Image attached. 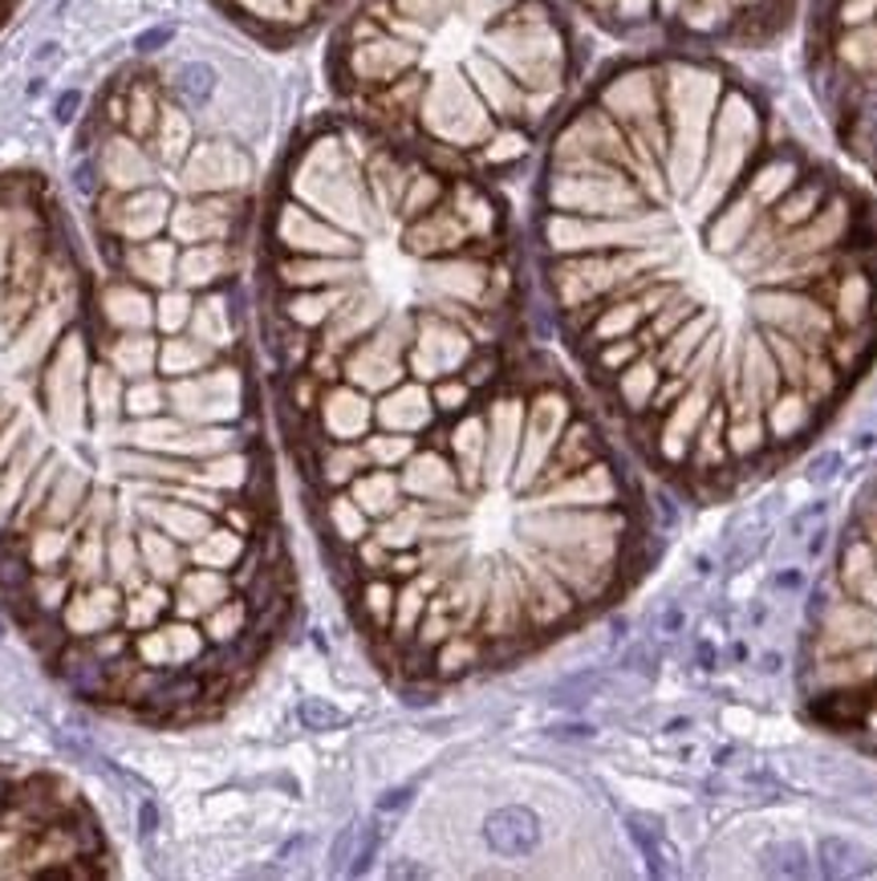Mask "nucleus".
Instances as JSON below:
<instances>
[{
  "instance_id": "1",
  "label": "nucleus",
  "mask_w": 877,
  "mask_h": 881,
  "mask_svg": "<svg viewBox=\"0 0 877 881\" xmlns=\"http://www.w3.org/2000/svg\"><path fill=\"white\" fill-rule=\"evenodd\" d=\"M548 305L682 480L797 447L833 349L877 309V244L833 171L707 49L625 57L545 138L532 215Z\"/></svg>"
},
{
  "instance_id": "2",
  "label": "nucleus",
  "mask_w": 877,
  "mask_h": 881,
  "mask_svg": "<svg viewBox=\"0 0 877 881\" xmlns=\"http://www.w3.org/2000/svg\"><path fill=\"white\" fill-rule=\"evenodd\" d=\"M577 74L557 0H354L330 41L349 114L484 179L545 147Z\"/></svg>"
},
{
  "instance_id": "3",
  "label": "nucleus",
  "mask_w": 877,
  "mask_h": 881,
  "mask_svg": "<svg viewBox=\"0 0 877 881\" xmlns=\"http://www.w3.org/2000/svg\"><path fill=\"white\" fill-rule=\"evenodd\" d=\"M618 37H654L666 49L756 41L780 25L788 0H569Z\"/></svg>"
},
{
  "instance_id": "4",
  "label": "nucleus",
  "mask_w": 877,
  "mask_h": 881,
  "mask_svg": "<svg viewBox=\"0 0 877 881\" xmlns=\"http://www.w3.org/2000/svg\"><path fill=\"white\" fill-rule=\"evenodd\" d=\"M248 399H253V382H248V370L240 366V354L212 361L200 375L167 378V411L196 427L244 423L253 411Z\"/></svg>"
},
{
  "instance_id": "5",
  "label": "nucleus",
  "mask_w": 877,
  "mask_h": 881,
  "mask_svg": "<svg viewBox=\"0 0 877 881\" xmlns=\"http://www.w3.org/2000/svg\"><path fill=\"white\" fill-rule=\"evenodd\" d=\"M212 4L232 25L273 45L306 37L342 9V0H212Z\"/></svg>"
},
{
  "instance_id": "6",
  "label": "nucleus",
  "mask_w": 877,
  "mask_h": 881,
  "mask_svg": "<svg viewBox=\"0 0 877 881\" xmlns=\"http://www.w3.org/2000/svg\"><path fill=\"white\" fill-rule=\"evenodd\" d=\"M208 650H212V646L203 638L200 622H187V617H175V614H167L163 622H155V626L131 634V655L155 670H191V667H200V658L208 655Z\"/></svg>"
},
{
  "instance_id": "7",
  "label": "nucleus",
  "mask_w": 877,
  "mask_h": 881,
  "mask_svg": "<svg viewBox=\"0 0 877 881\" xmlns=\"http://www.w3.org/2000/svg\"><path fill=\"white\" fill-rule=\"evenodd\" d=\"M122 601H126V589L102 577V581H90V586H74V593L57 610V617H62L69 638H93L102 629L122 626Z\"/></svg>"
},
{
  "instance_id": "8",
  "label": "nucleus",
  "mask_w": 877,
  "mask_h": 881,
  "mask_svg": "<svg viewBox=\"0 0 877 881\" xmlns=\"http://www.w3.org/2000/svg\"><path fill=\"white\" fill-rule=\"evenodd\" d=\"M232 593H240L232 573L224 569H208V565H187L179 581L171 586V614L200 622L203 614H212L215 605H224Z\"/></svg>"
},
{
  "instance_id": "9",
  "label": "nucleus",
  "mask_w": 877,
  "mask_h": 881,
  "mask_svg": "<svg viewBox=\"0 0 877 881\" xmlns=\"http://www.w3.org/2000/svg\"><path fill=\"white\" fill-rule=\"evenodd\" d=\"M484 841L500 857H529L541 849V816L524 808V804H508L496 808L484 821Z\"/></svg>"
},
{
  "instance_id": "10",
  "label": "nucleus",
  "mask_w": 877,
  "mask_h": 881,
  "mask_svg": "<svg viewBox=\"0 0 877 881\" xmlns=\"http://www.w3.org/2000/svg\"><path fill=\"white\" fill-rule=\"evenodd\" d=\"M98 358H107L126 382L159 375V334H93Z\"/></svg>"
},
{
  "instance_id": "11",
  "label": "nucleus",
  "mask_w": 877,
  "mask_h": 881,
  "mask_svg": "<svg viewBox=\"0 0 877 881\" xmlns=\"http://www.w3.org/2000/svg\"><path fill=\"white\" fill-rule=\"evenodd\" d=\"M256 553V536L236 533L232 524L215 521L208 533L187 548V561L191 565H208V569H224V573H236L240 565Z\"/></svg>"
},
{
  "instance_id": "12",
  "label": "nucleus",
  "mask_w": 877,
  "mask_h": 881,
  "mask_svg": "<svg viewBox=\"0 0 877 881\" xmlns=\"http://www.w3.org/2000/svg\"><path fill=\"white\" fill-rule=\"evenodd\" d=\"M134 536H138V553H143V569L151 581H159V586H175L179 573H184L187 565V545H179L175 536H167L163 528L155 524H134Z\"/></svg>"
},
{
  "instance_id": "13",
  "label": "nucleus",
  "mask_w": 877,
  "mask_h": 881,
  "mask_svg": "<svg viewBox=\"0 0 877 881\" xmlns=\"http://www.w3.org/2000/svg\"><path fill=\"white\" fill-rule=\"evenodd\" d=\"M90 476L81 468H57L54 476V488H49V500H45V508H41L37 521L45 524H74L86 512V504H90Z\"/></svg>"
},
{
  "instance_id": "14",
  "label": "nucleus",
  "mask_w": 877,
  "mask_h": 881,
  "mask_svg": "<svg viewBox=\"0 0 877 881\" xmlns=\"http://www.w3.org/2000/svg\"><path fill=\"white\" fill-rule=\"evenodd\" d=\"M253 622H256V610L253 601H248V593H232V598L224 601V605H215L212 614L200 617V629L203 638H208V646H236V642H244L248 634H253Z\"/></svg>"
},
{
  "instance_id": "15",
  "label": "nucleus",
  "mask_w": 877,
  "mask_h": 881,
  "mask_svg": "<svg viewBox=\"0 0 877 881\" xmlns=\"http://www.w3.org/2000/svg\"><path fill=\"white\" fill-rule=\"evenodd\" d=\"M224 354L212 349L208 342H200L196 334H179V337H159V375L163 378H184V375H200L212 361H220Z\"/></svg>"
},
{
  "instance_id": "16",
  "label": "nucleus",
  "mask_w": 877,
  "mask_h": 881,
  "mask_svg": "<svg viewBox=\"0 0 877 881\" xmlns=\"http://www.w3.org/2000/svg\"><path fill=\"white\" fill-rule=\"evenodd\" d=\"M86 394H90V419L93 423H122V394H126V378L110 366L107 358H93L90 366V387H86Z\"/></svg>"
},
{
  "instance_id": "17",
  "label": "nucleus",
  "mask_w": 877,
  "mask_h": 881,
  "mask_svg": "<svg viewBox=\"0 0 877 881\" xmlns=\"http://www.w3.org/2000/svg\"><path fill=\"white\" fill-rule=\"evenodd\" d=\"M171 614V586H159L146 577L138 589H126V601H122V626L138 634V629L155 626Z\"/></svg>"
},
{
  "instance_id": "18",
  "label": "nucleus",
  "mask_w": 877,
  "mask_h": 881,
  "mask_svg": "<svg viewBox=\"0 0 877 881\" xmlns=\"http://www.w3.org/2000/svg\"><path fill=\"white\" fill-rule=\"evenodd\" d=\"M107 577L119 581L122 589H138L146 581L143 553H138V536L134 528H110L107 536Z\"/></svg>"
},
{
  "instance_id": "19",
  "label": "nucleus",
  "mask_w": 877,
  "mask_h": 881,
  "mask_svg": "<svg viewBox=\"0 0 877 881\" xmlns=\"http://www.w3.org/2000/svg\"><path fill=\"white\" fill-rule=\"evenodd\" d=\"M625 833H630V841L639 845V854L646 857V869H651L654 878H675L678 869L670 866L675 849L666 845L658 821H651V816H625Z\"/></svg>"
},
{
  "instance_id": "20",
  "label": "nucleus",
  "mask_w": 877,
  "mask_h": 881,
  "mask_svg": "<svg viewBox=\"0 0 877 881\" xmlns=\"http://www.w3.org/2000/svg\"><path fill=\"white\" fill-rule=\"evenodd\" d=\"M817 861H821L824 878H865L869 873V854L850 837H821Z\"/></svg>"
},
{
  "instance_id": "21",
  "label": "nucleus",
  "mask_w": 877,
  "mask_h": 881,
  "mask_svg": "<svg viewBox=\"0 0 877 881\" xmlns=\"http://www.w3.org/2000/svg\"><path fill=\"white\" fill-rule=\"evenodd\" d=\"M200 297L187 289H163L155 293V334L159 337H179L191 330V313H196Z\"/></svg>"
},
{
  "instance_id": "22",
  "label": "nucleus",
  "mask_w": 877,
  "mask_h": 881,
  "mask_svg": "<svg viewBox=\"0 0 877 881\" xmlns=\"http://www.w3.org/2000/svg\"><path fill=\"white\" fill-rule=\"evenodd\" d=\"M167 411V378L151 375V378H134L126 382V394H122V419H155V414Z\"/></svg>"
},
{
  "instance_id": "23",
  "label": "nucleus",
  "mask_w": 877,
  "mask_h": 881,
  "mask_svg": "<svg viewBox=\"0 0 877 881\" xmlns=\"http://www.w3.org/2000/svg\"><path fill=\"white\" fill-rule=\"evenodd\" d=\"M865 711H869V703L857 691H833L812 699V715L821 723H829V727H862Z\"/></svg>"
},
{
  "instance_id": "24",
  "label": "nucleus",
  "mask_w": 877,
  "mask_h": 881,
  "mask_svg": "<svg viewBox=\"0 0 877 881\" xmlns=\"http://www.w3.org/2000/svg\"><path fill=\"white\" fill-rule=\"evenodd\" d=\"M764 873L771 878H809V849L800 841H776L764 849Z\"/></svg>"
},
{
  "instance_id": "25",
  "label": "nucleus",
  "mask_w": 877,
  "mask_h": 881,
  "mask_svg": "<svg viewBox=\"0 0 877 881\" xmlns=\"http://www.w3.org/2000/svg\"><path fill=\"white\" fill-rule=\"evenodd\" d=\"M606 687V679H601L598 670H577V674H565V679L553 687V703H560V707H581V703H589L593 694Z\"/></svg>"
},
{
  "instance_id": "26",
  "label": "nucleus",
  "mask_w": 877,
  "mask_h": 881,
  "mask_svg": "<svg viewBox=\"0 0 877 881\" xmlns=\"http://www.w3.org/2000/svg\"><path fill=\"white\" fill-rule=\"evenodd\" d=\"M297 720L306 723V732H333V727H346V711L333 707L330 699H301Z\"/></svg>"
},
{
  "instance_id": "27",
  "label": "nucleus",
  "mask_w": 877,
  "mask_h": 881,
  "mask_svg": "<svg viewBox=\"0 0 877 881\" xmlns=\"http://www.w3.org/2000/svg\"><path fill=\"white\" fill-rule=\"evenodd\" d=\"M378 845H382V833L374 825H366V828H358V845H354V866L346 869V873H366L370 869V861H374V854H378Z\"/></svg>"
},
{
  "instance_id": "28",
  "label": "nucleus",
  "mask_w": 877,
  "mask_h": 881,
  "mask_svg": "<svg viewBox=\"0 0 877 881\" xmlns=\"http://www.w3.org/2000/svg\"><path fill=\"white\" fill-rule=\"evenodd\" d=\"M354 845H358V825L337 828L330 845V873H346V861H354Z\"/></svg>"
},
{
  "instance_id": "29",
  "label": "nucleus",
  "mask_w": 877,
  "mask_h": 881,
  "mask_svg": "<svg viewBox=\"0 0 877 881\" xmlns=\"http://www.w3.org/2000/svg\"><path fill=\"white\" fill-rule=\"evenodd\" d=\"M837 468H841V455L837 451H821L809 464V480L812 483H829L833 476H837Z\"/></svg>"
},
{
  "instance_id": "30",
  "label": "nucleus",
  "mask_w": 877,
  "mask_h": 881,
  "mask_svg": "<svg viewBox=\"0 0 877 881\" xmlns=\"http://www.w3.org/2000/svg\"><path fill=\"white\" fill-rule=\"evenodd\" d=\"M411 801H414V788L411 784L386 788L382 796H378V813H402V808H407Z\"/></svg>"
},
{
  "instance_id": "31",
  "label": "nucleus",
  "mask_w": 877,
  "mask_h": 881,
  "mask_svg": "<svg viewBox=\"0 0 877 881\" xmlns=\"http://www.w3.org/2000/svg\"><path fill=\"white\" fill-rule=\"evenodd\" d=\"M155 828H159V813H155V804H151V801H143V804H138V833H143V837H151Z\"/></svg>"
},
{
  "instance_id": "32",
  "label": "nucleus",
  "mask_w": 877,
  "mask_h": 881,
  "mask_svg": "<svg viewBox=\"0 0 877 881\" xmlns=\"http://www.w3.org/2000/svg\"><path fill=\"white\" fill-rule=\"evenodd\" d=\"M557 739H593V727L589 723H565V727H553Z\"/></svg>"
},
{
  "instance_id": "33",
  "label": "nucleus",
  "mask_w": 877,
  "mask_h": 881,
  "mask_svg": "<svg viewBox=\"0 0 877 881\" xmlns=\"http://www.w3.org/2000/svg\"><path fill=\"white\" fill-rule=\"evenodd\" d=\"M386 873H390V878H426L431 869H426V866H411V861H399V866H390Z\"/></svg>"
},
{
  "instance_id": "34",
  "label": "nucleus",
  "mask_w": 877,
  "mask_h": 881,
  "mask_svg": "<svg viewBox=\"0 0 877 881\" xmlns=\"http://www.w3.org/2000/svg\"><path fill=\"white\" fill-rule=\"evenodd\" d=\"M776 586H780V589H797L800 586V573H780V577H776Z\"/></svg>"
},
{
  "instance_id": "35",
  "label": "nucleus",
  "mask_w": 877,
  "mask_h": 881,
  "mask_svg": "<svg viewBox=\"0 0 877 881\" xmlns=\"http://www.w3.org/2000/svg\"><path fill=\"white\" fill-rule=\"evenodd\" d=\"M13 9H16V0H0V25L9 21V13H13Z\"/></svg>"
},
{
  "instance_id": "36",
  "label": "nucleus",
  "mask_w": 877,
  "mask_h": 881,
  "mask_svg": "<svg viewBox=\"0 0 877 881\" xmlns=\"http://www.w3.org/2000/svg\"><path fill=\"white\" fill-rule=\"evenodd\" d=\"M821 548H824V533H817V536H812V540H809V553H812V557H817Z\"/></svg>"
}]
</instances>
